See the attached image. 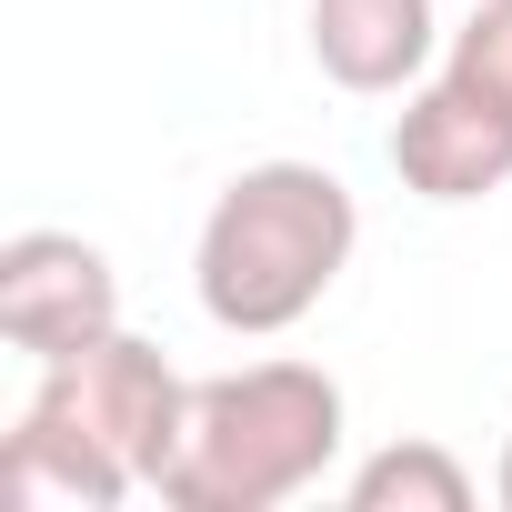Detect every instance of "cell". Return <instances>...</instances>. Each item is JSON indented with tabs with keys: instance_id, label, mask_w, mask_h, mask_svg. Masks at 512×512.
I'll return each mask as SVG.
<instances>
[{
	"instance_id": "9",
	"label": "cell",
	"mask_w": 512,
	"mask_h": 512,
	"mask_svg": "<svg viewBox=\"0 0 512 512\" xmlns=\"http://www.w3.org/2000/svg\"><path fill=\"white\" fill-rule=\"evenodd\" d=\"M462 91H482L492 111H512V0H472V21L452 31V61H442Z\"/></svg>"
},
{
	"instance_id": "10",
	"label": "cell",
	"mask_w": 512,
	"mask_h": 512,
	"mask_svg": "<svg viewBox=\"0 0 512 512\" xmlns=\"http://www.w3.org/2000/svg\"><path fill=\"white\" fill-rule=\"evenodd\" d=\"M502 502H512V442H502Z\"/></svg>"
},
{
	"instance_id": "4",
	"label": "cell",
	"mask_w": 512,
	"mask_h": 512,
	"mask_svg": "<svg viewBox=\"0 0 512 512\" xmlns=\"http://www.w3.org/2000/svg\"><path fill=\"white\" fill-rule=\"evenodd\" d=\"M101 332H121V272L101 241H81V231H11L0 241V342L11 352L61 362Z\"/></svg>"
},
{
	"instance_id": "2",
	"label": "cell",
	"mask_w": 512,
	"mask_h": 512,
	"mask_svg": "<svg viewBox=\"0 0 512 512\" xmlns=\"http://www.w3.org/2000/svg\"><path fill=\"white\" fill-rule=\"evenodd\" d=\"M342 452V382L322 362H251L221 382H191V432L161 472V502L181 512H272L312 492Z\"/></svg>"
},
{
	"instance_id": "6",
	"label": "cell",
	"mask_w": 512,
	"mask_h": 512,
	"mask_svg": "<svg viewBox=\"0 0 512 512\" xmlns=\"http://www.w3.org/2000/svg\"><path fill=\"white\" fill-rule=\"evenodd\" d=\"M432 41H442L432 0H312V61H322V81H342L362 101L412 91Z\"/></svg>"
},
{
	"instance_id": "5",
	"label": "cell",
	"mask_w": 512,
	"mask_h": 512,
	"mask_svg": "<svg viewBox=\"0 0 512 512\" xmlns=\"http://www.w3.org/2000/svg\"><path fill=\"white\" fill-rule=\"evenodd\" d=\"M392 171H402V191H422V201H482V191L512 181V111H492L482 91H462V81L442 71L432 91L402 101V121H392Z\"/></svg>"
},
{
	"instance_id": "1",
	"label": "cell",
	"mask_w": 512,
	"mask_h": 512,
	"mask_svg": "<svg viewBox=\"0 0 512 512\" xmlns=\"http://www.w3.org/2000/svg\"><path fill=\"white\" fill-rule=\"evenodd\" d=\"M352 241H362V211L342 191V171L322 161H251L211 221H201V251H191V292L221 332L262 342V332H292L322 312V292L352 272Z\"/></svg>"
},
{
	"instance_id": "3",
	"label": "cell",
	"mask_w": 512,
	"mask_h": 512,
	"mask_svg": "<svg viewBox=\"0 0 512 512\" xmlns=\"http://www.w3.org/2000/svg\"><path fill=\"white\" fill-rule=\"evenodd\" d=\"M31 402L51 422L91 432L101 452H121L131 482H151V492H161V472H171V452L191 432V382L161 362V342H131V332H101V342L41 362V392Z\"/></svg>"
},
{
	"instance_id": "7",
	"label": "cell",
	"mask_w": 512,
	"mask_h": 512,
	"mask_svg": "<svg viewBox=\"0 0 512 512\" xmlns=\"http://www.w3.org/2000/svg\"><path fill=\"white\" fill-rule=\"evenodd\" d=\"M121 492H141L131 462L101 452L91 432L51 422L41 402L11 422V442H0V502H11V512H111Z\"/></svg>"
},
{
	"instance_id": "8",
	"label": "cell",
	"mask_w": 512,
	"mask_h": 512,
	"mask_svg": "<svg viewBox=\"0 0 512 512\" xmlns=\"http://www.w3.org/2000/svg\"><path fill=\"white\" fill-rule=\"evenodd\" d=\"M352 512H472V472L442 442H382L352 472Z\"/></svg>"
}]
</instances>
